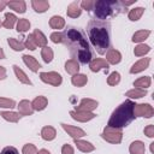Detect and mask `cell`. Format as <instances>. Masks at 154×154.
<instances>
[{
  "instance_id": "obj_1",
  "label": "cell",
  "mask_w": 154,
  "mask_h": 154,
  "mask_svg": "<svg viewBox=\"0 0 154 154\" xmlns=\"http://www.w3.org/2000/svg\"><path fill=\"white\" fill-rule=\"evenodd\" d=\"M63 43L69 48L73 60L81 64L91 61V51L84 32L75 26H67L63 31Z\"/></svg>"
},
{
  "instance_id": "obj_2",
  "label": "cell",
  "mask_w": 154,
  "mask_h": 154,
  "mask_svg": "<svg viewBox=\"0 0 154 154\" xmlns=\"http://www.w3.org/2000/svg\"><path fill=\"white\" fill-rule=\"evenodd\" d=\"M109 23L99 19H91L88 23V37L99 54H105L109 49Z\"/></svg>"
},
{
  "instance_id": "obj_3",
  "label": "cell",
  "mask_w": 154,
  "mask_h": 154,
  "mask_svg": "<svg viewBox=\"0 0 154 154\" xmlns=\"http://www.w3.org/2000/svg\"><path fill=\"white\" fill-rule=\"evenodd\" d=\"M134 107L135 103L131 100H125L123 103H120L112 113L107 126L111 128H117V129H122L124 126H128L134 119Z\"/></svg>"
},
{
  "instance_id": "obj_4",
  "label": "cell",
  "mask_w": 154,
  "mask_h": 154,
  "mask_svg": "<svg viewBox=\"0 0 154 154\" xmlns=\"http://www.w3.org/2000/svg\"><path fill=\"white\" fill-rule=\"evenodd\" d=\"M94 14L99 20L106 19L108 17H113L119 14L123 11V6L119 1L117 0H99L94 2Z\"/></svg>"
},
{
  "instance_id": "obj_5",
  "label": "cell",
  "mask_w": 154,
  "mask_h": 154,
  "mask_svg": "<svg viewBox=\"0 0 154 154\" xmlns=\"http://www.w3.org/2000/svg\"><path fill=\"white\" fill-rule=\"evenodd\" d=\"M101 136H102L103 140H106V141L109 142V143H119V142L122 141L123 132H122V129L106 126Z\"/></svg>"
},
{
  "instance_id": "obj_6",
  "label": "cell",
  "mask_w": 154,
  "mask_h": 154,
  "mask_svg": "<svg viewBox=\"0 0 154 154\" xmlns=\"http://www.w3.org/2000/svg\"><path fill=\"white\" fill-rule=\"evenodd\" d=\"M40 78L42 82L47 83V84H51V85H54V87H58L63 82V77L58 73V72H41L40 73Z\"/></svg>"
},
{
  "instance_id": "obj_7",
  "label": "cell",
  "mask_w": 154,
  "mask_h": 154,
  "mask_svg": "<svg viewBox=\"0 0 154 154\" xmlns=\"http://www.w3.org/2000/svg\"><path fill=\"white\" fill-rule=\"evenodd\" d=\"M153 114H154V109L149 103H140V105H135V107H134V116L135 117L150 118Z\"/></svg>"
},
{
  "instance_id": "obj_8",
  "label": "cell",
  "mask_w": 154,
  "mask_h": 154,
  "mask_svg": "<svg viewBox=\"0 0 154 154\" xmlns=\"http://www.w3.org/2000/svg\"><path fill=\"white\" fill-rule=\"evenodd\" d=\"M97 101L91 99H83L78 106H76L77 112H91L97 107Z\"/></svg>"
},
{
  "instance_id": "obj_9",
  "label": "cell",
  "mask_w": 154,
  "mask_h": 154,
  "mask_svg": "<svg viewBox=\"0 0 154 154\" xmlns=\"http://www.w3.org/2000/svg\"><path fill=\"white\" fill-rule=\"evenodd\" d=\"M70 116L77 120V122H88V120H91L93 118H95V114L93 112H77V111H71L70 112Z\"/></svg>"
},
{
  "instance_id": "obj_10",
  "label": "cell",
  "mask_w": 154,
  "mask_h": 154,
  "mask_svg": "<svg viewBox=\"0 0 154 154\" xmlns=\"http://www.w3.org/2000/svg\"><path fill=\"white\" fill-rule=\"evenodd\" d=\"M63 129L73 138H79V137H83L85 135V131L82 130L81 128H76V126H72V125H69V124H61Z\"/></svg>"
},
{
  "instance_id": "obj_11",
  "label": "cell",
  "mask_w": 154,
  "mask_h": 154,
  "mask_svg": "<svg viewBox=\"0 0 154 154\" xmlns=\"http://www.w3.org/2000/svg\"><path fill=\"white\" fill-rule=\"evenodd\" d=\"M89 67H90V70H91L93 72H97V71H100L101 69H103V70L107 71V69H108V63H107L105 59L96 58V59H94V60H91V61L89 63Z\"/></svg>"
},
{
  "instance_id": "obj_12",
  "label": "cell",
  "mask_w": 154,
  "mask_h": 154,
  "mask_svg": "<svg viewBox=\"0 0 154 154\" xmlns=\"http://www.w3.org/2000/svg\"><path fill=\"white\" fill-rule=\"evenodd\" d=\"M17 107H18V113H19V116H31L32 112H34L32 105H31V102H29L28 100H22Z\"/></svg>"
},
{
  "instance_id": "obj_13",
  "label": "cell",
  "mask_w": 154,
  "mask_h": 154,
  "mask_svg": "<svg viewBox=\"0 0 154 154\" xmlns=\"http://www.w3.org/2000/svg\"><path fill=\"white\" fill-rule=\"evenodd\" d=\"M149 63H150V59L149 58H142L141 60H138L137 63H135L132 65V67L130 69V72L131 73H138V72L146 70L149 66Z\"/></svg>"
},
{
  "instance_id": "obj_14",
  "label": "cell",
  "mask_w": 154,
  "mask_h": 154,
  "mask_svg": "<svg viewBox=\"0 0 154 154\" xmlns=\"http://www.w3.org/2000/svg\"><path fill=\"white\" fill-rule=\"evenodd\" d=\"M106 61L108 63V64H113V65H116V64H118L120 60H122V54L117 51V49H114V48H109L108 51H107V53H106Z\"/></svg>"
},
{
  "instance_id": "obj_15",
  "label": "cell",
  "mask_w": 154,
  "mask_h": 154,
  "mask_svg": "<svg viewBox=\"0 0 154 154\" xmlns=\"http://www.w3.org/2000/svg\"><path fill=\"white\" fill-rule=\"evenodd\" d=\"M23 61L25 63V65H26L32 72H37L38 69L41 67L40 63H38L34 57H31V55H28V54L23 55Z\"/></svg>"
},
{
  "instance_id": "obj_16",
  "label": "cell",
  "mask_w": 154,
  "mask_h": 154,
  "mask_svg": "<svg viewBox=\"0 0 154 154\" xmlns=\"http://www.w3.org/2000/svg\"><path fill=\"white\" fill-rule=\"evenodd\" d=\"M75 144L83 153H89V152H93L95 149V147L90 142H87V141H83V140H79V138H75Z\"/></svg>"
},
{
  "instance_id": "obj_17",
  "label": "cell",
  "mask_w": 154,
  "mask_h": 154,
  "mask_svg": "<svg viewBox=\"0 0 154 154\" xmlns=\"http://www.w3.org/2000/svg\"><path fill=\"white\" fill-rule=\"evenodd\" d=\"M7 6L12 10H14L16 12H19V13H24L25 12V8H26V5H25V1L23 0H12V1H7Z\"/></svg>"
},
{
  "instance_id": "obj_18",
  "label": "cell",
  "mask_w": 154,
  "mask_h": 154,
  "mask_svg": "<svg viewBox=\"0 0 154 154\" xmlns=\"http://www.w3.org/2000/svg\"><path fill=\"white\" fill-rule=\"evenodd\" d=\"M67 16L71 17V18H77L81 16L82 13V10H81V6L78 2H71L69 6H67V11H66Z\"/></svg>"
},
{
  "instance_id": "obj_19",
  "label": "cell",
  "mask_w": 154,
  "mask_h": 154,
  "mask_svg": "<svg viewBox=\"0 0 154 154\" xmlns=\"http://www.w3.org/2000/svg\"><path fill=\"white\" fill-rule=\"evenodd\" d=\"M31 5H32L34 10L36 12H38V13L46 12L49 8V2L47 0H32L31 1Z\"/></svg>"
},
{
  "instance_id": "obj_20",
  "label": "cell",
  "mask_w": 154,
  "mask_h": 154,
  "mask_svg": "<svg viewBox=\"0 0 154 154\" xmlns=\"http://www.w3.org/2000/svg\"><path fill=\"white\" fill-rule=\"evenodd\" d=\"M129 150L131 154H144L146 147H144V143L142 141H135L130 144Z\"/></svg>"
},
{
  "instance_id": "obj_21",
  "label": "cell",
  "mask_w": 154,
  "mask_h": 154,
  "mask_svg": "<svg viewBox=\"0 0 154 154\" xmlns=\"http://www.w3.org/2000/svg\"><path fill=\"white\" fill-rule=\"evenodd\" d=\"M32 36H34V40H35L36 46H38V47H46L47 38H46V36L43 35L42 31H40L38 29H35L34 32H32Z\"/></svg>"
},
{
  "instance_id": "obj_22",
  "label": "cell",
  "mask_w": 154,
  "mask_h": 154,
  "mask_svg": "<svg viewBox=\"0 0 154 154\" xmlns=\"http://www.w3.org/2000/svg\"><path fill=\"white\" fill-rule=\"evenodd\" d=\"M78 70H79V64L78 61L73 60V59H70L65 63V71L70 75H77L78 73Z\"/></svg>"
},
{
  "instance_id": "obj_23",
  "label": "cell",
  "mask_w": 154,
  "mask_h": 154,
  "mask_svg": "<svg viewBox=\"0 0 154 154\" xmlns=\"http://www.w3.org/2000/svg\"><path fill=\"white\" fill-rule=\"evenodd\" d=\"M55 135H57V131H55V129H54L53 126H45V128H42V130H41V136H42V138L46 140V141H52V140H54V138H55Z\"/></svg>"
},
{
  "instance_id": "obj_24",
  "label": "cell",
  "mask_w": 154,
  "mask_h": 154,
  "mask_svg": "<svg viewBox=\"0 0 154 154\" xmlns=\"http://www.w3.org/2000/svg\"><path fill=\"white\" fill-rule=\"evenodd\" d=\"M47 103H48V100H47L45 96H37V97H35L34 101L31 102L32 108L36 109V111H42V109H45L46 106H47Z\"/></svg>"
},
{
  "instance_id": "obj_25",
  "label": "cell",
  "mask_w": 154,
  "mask_h": 154,
  "mask_svg": "<svg viewBox=\"0 0 154 154\" xmlns=\"http://www.w3.org/2000/svg\"><path fill=\"white\" fill-rule=\"evenodd\" d=\"M13 70H14V73H16L17 78L19 79V82H22V83H24V84H29V85H31V81H30L29 77L25 75V72H24L22 69H19V66L13 65Z\"/></svg>"
},
{
  "instance_id": "obj_26",
  "label": "cell",
  "mask_w": 154,
  "mask_h": 154,
  "mask_svg": "<svg viewBox=\"0 0 154 154\" xmlns=\"http://www.w3.org/2000/svg\"><path fill=\"white\" fill-rule=\"evenodd\" d=\"M65 25V20L60 16H53L49 19V26L52 29H63Z\"/></svg>"
},
{
  "instance_id": "obj_27",
  "label": "cell",
  "mask_w": 154,
  "mask_h": 154,
  "mask_svg": "<svg viewBox=\"0 0 154 154\" xmlns=\"http://www.w3.org/2000/svg\"><path fill=\"white\" fill-rule=\"evenodd\" d=\"M147 90L146 89H140V88H134L129 91L125 93V96L128 97H132V99H138V97H143L146 96Z\"/></svg>"
},
{
  "instance_id": "obj_28",
  "label": "cell",
  "mask_w": 154,
  "mask_h": 154,
  "mask_svg": "<svg viewBox=\"0 0 154 154\" xmlns=\"http://www.w3.org/2000/svg\"><path fill=\"white\" fill-rule=\"evenodd\" d=\"M71 82H72V84L76 85V87H83V85L87 84V82H88V77H87L85 75L77 73V75H73Z\"/></svg>"
},
{
  "instance_id": "obj_29",
  "label": "cell",
  "mask_w": 154,
  "mask_h": 154,
  "mask_svg": "<svg viewBox=\"0 0 154 154\" xmlns=\"http://www.w3.org/2000/svg\"><path fill=\"white\" fill-rule=\"evenodd\" d=\"M0 116H1L5 120L11 122V123H16V122H18L19 118H20L19 113H16V112H8V111H4V112H1Z\"/></svg>"
},
{
  "instance_id": "obj_30",
  "label": "cell",
  "mask_w": 154,
  "mask_h": 154,
  "mask_svg": "<svg viewBox=\"0 0 154 154\" xmlns=\"http://www.w3.org/2000/svg\"><path fill=\"white\" fill-rule=\"evenodd\" d=\"M17 20V17L13 14V13H6L5 14V20L2 22V26H5L6 29H12L14 23Z\"/></svg>"
},
{
  "instance_id": "obj_31",
  "label": "cell",
  "mask_w": 154,
  "mask_h": 154,
  "mask_svg": "<svg viewBox=\"0 0 154 154\" xmlns=\"http://www.w3.org/2000/svg\"><path fill=\"white\" fill-rule=\"evenodd\" d=\"M134 85L136 88H140V89H146V88L150 87V77L149 76L141 77V78H138L137 81L134 82Z\"/></svg>"
},
{
  "instance_id": "obj_32",
  "label": "cell",
  "mask_w": 154,
  "mask_h": 154,
  "mask_svg": "<svg viewBox=\"0 0 154 154\" xmlns=\"http://www.w3.org/2000/svg\"><path fill=\"white\" fill-rule=\"evenodd\" d=\"M143 12H144V8L143 7H135V8L130 10L128 17H129L130 20H138L141 18V16L143 14Z\"/></svg>"
},
{
  "instance_id": "obj_33",
  "label": "cell",
  "mask_w": 154,
  "mask_h": 154,
  "mask_svg": "<svg viewBox=\"0 0 154 154\" xmlns=\"http://www.w3.org/2000/svg\"><path fill=\"white\" fill-rule=\"evenodd\" d=\"M149 35H150V31H149V30H138V31H136V32L134 34L132 41H134V42H142V41H144Z\"/></svg>"
},
{
  "instance_id": "obj_34",
  "label": "cell",
  "mask_w": 154,
  "mask_h": 154,
  "mask_svg": "<svg viewBox=\"0 0 154 154\" xmlns=\"http://www.w3.org/2000/svg\"><path fill=\"white\" fill-rule=\"evenodd\" d=\"M149 51H150V47H149L148 45L140 43L138 46L135 47V49H134V54H135L136 57H143V55L147 54Z\"/></svg>"
},
{
  "instance_id": "obj_35",
  "label": "cell",
  "mask_w": 154,
  "mask_h": 154,
  "mask_svg": "<svg viewBox=\"0 0 154 154\" xmlns=\"http://www.w3.org/2000/svg\"><path fill=\"white\" fill-rule=\"evenodd\" d=\"M30 28V22L25 18H22V19H18L17 22V31L18 32H25L26 30H29Z\"/></svg>"
},
{
  "instance_id": "obj_36",
  "label": "cell",
  "mask_w": 154,
  "mask_h": 154,
  "mask_svg": "<svg viewBox=\"0 0 154 154\" xmlns=\"http://www.w3.org/2000/svg\"><path fill=\"white\" fill-rule=\"evenodd\" d=\"M41 57L45 60V63H51L53 60V51H52V48H49L47 46L43 47L42 51H41Z\"/></svg>"
},
{
  "instance_id": "obj_37",
  "label": "cell",
  "mask_w": 154,
  "mask_h": 154,
  "mask_svg": "<svg viewBox=\"0 0 154 154\" xmlns=\"http://www.w3.org/2000/svg\"><path fill=\"white\" fill-rule=\"evenodd\" d=\"M7 42H8L10 47H11L12 49H14V51H23V49H24V45H23L20 41L13 38V37H10V38L7 40Z\"/></svg>"
},
{
  "instance_id": "obj_38",
  "label": "cell",
  "mask_w": 154,
  "mask_h": 154,
  "mask_svg": "<svg viewBox=\"0 0 154 154\" xmlns=\"http://www.w3.org/2000/svg\"><path fill=\"white\" fill-rule=\"evenodd\" d=\"M119 81H120V75H119V72H116V71L112 72L107 78V83L109 85H116L119 83Z\"/></svg>"
},
{
  "instance_id": "obj_39",
  "label": "cell",
  "mask_w": 154,
  "mask_h": 154,
  "mask_svg": "<svg viewBox=\"0 0 154 154\" xmlns=\"http://www.w3.org/2000/svg\"><path fill=\"white\" fill-rule=\"evenodd\" d=\"M16 106V102L7 97H0V107L2 108H12Z\"/></svg>"
},
{
  "instance_id": "obj_40",
  "label": "cell",
  "mask_w": 154,
  "mask_h": 154,
  "mask_svg": "<svg viewBox=\"0 0 154 154\" xmlns=\"http://www.w3.org/2000/svg\"><path fill=\"white\" fill-rule=\"evenodd\" d=\"M24 47H26L28 49H30V51H34L37 46H36V43H35V40H34V36H32V34H30L28 37H26V40H25V43H24Z\"/></svg>"
},
{
  "instance_id": "obj_41",
  "label": "cell",
  "mask_w": 154,
  "mask_h": 154,
  "mask_svg": "<svg viewBox=\"0 0 154 154\" xmlns=\"http://www.w3.org/2000/svg\"><path fill=\"white\" fill-rule=\"evenodd\" d=\"M23 154H37V149L34 144L28 143L23 147Z\"/></svg>"
},
{
  "instance_id": "obj_42",
  "label": "cell",
  "mask_w": 154,
  "mask_h": 154,
  "mask_svg": "<svg viewBox=\"0 0 154 154\" xmlns=\"http://www.w3.org/2000/svg\"><path fill=\"white\" fill-rule=\"evenodd\" d=\"M94 0H83L82 2H81V6L84 8V10H87V11H90V10H93V7H94Z\"/></svg>"
},
{
  "instance_id": "obj_43",
  "label": "cell",
  "mask_w": 154,
  "mask_h": 154,
  "mask_svg": "<svg viewBox=\"0 0 154 154\" xmlns=\"http://www.w3.org/2000/svg\"><path fill=\"white\" fill-rule=\"evenodd\" d=\"M51 40H52V42H54V43H60V42H63V32H53L52 35H51Z\"/></svg>"
},
{
  "instance_id": "obj_44",
  "label": "cell",
  "mask_w": 154,
  "mask_h": 154,
  "mask_svg": "<svg viewBox=\"0 0 154 154\" xmlns=\"http://www.w3.org/2000/svg\"><path fill=\"white\" fill-rule=\"evenodd\" d=\"M0 154H19V153L14 147H5Z\"/></svg>"
},
{
  "instance_id": "obj_45",
  "label": "cell",
  "mask_w": 154,
  "mask_h": 154,
  "mask_svg": "<svg viewBox=\"0 0 154 154\" xmlns=\"http://www.w3.org/2000/svg\"><path fill=\"white\" fill-rule=\"evenodd\" d=\"M144 135H147L148 137H154V125L153 124L144 128Z\"/></svg>"
},
{
  "instance_id": "obj_46",
  "label": "cell",
  "mask_w": 154,
  "mask_h": 154,
  "mask_svg": "<svg viewBox=\"0 0 154 154\" xmlns=\"http://www.w3.org/2000/svg\"><path fill=\"white\" fill-rule=\"evenodd\" d=\"M61 154H73V148L70 144H64L61 148Z\"/></svg>"
},
{
  "instance_id": "obj_47",
  "label": "cell",
  "mask_w": 154,
  "mask_h": 154,
  "mask_svg": "<svg viewBox=\"0 0 154 154\" xmlns=\"http://www.w3.org/2000/svg\"><path fill=\"white\" fill-rule=\"evenodd\" d=\"M6 78V69L4 66H0V79Z\"/></svg>"
},
{
  "instance_id": "obj_48",
  "label": "cell",
  "mask_w": 154,
  "mask_h": 154,
  "mask_svg": "<svg viewBox=\"0 0 154 154\" xmlns=\"http://www.w3.org/2000/svg\"><path fill=\"white\" fill-rule=\"evenodd\" d=\"M135 1H136V0H130V1H125V0H123V1H120V4L124 5V6H129V5H132Z\"/></svg>"
},
{
  "instance_id": "obj_49",
  "label": "cell",
  "mask_w": 154,
  "mask_h": 154,
  "mask_svg": "<svg viewBox=\"0 0 154 154\" xmlns=\"http://www.w3.org/2000/svg\"><path fill=\"white\" fill-rule=\"evenodd\" d=\"M5 6H7V1H5V0H0V12L5 8Z\"/></svg>"
},
{
  "instance_id": "obj_50",
  "label": "cell",
  "mask_w": 154,
  "mask_h": 154,
  "mask_svg": "<svg viewBox=\"0 0 154 154\" xmlns=\"http://www.w3.org/2000/svg\"><path fill=\"white\" fill-rule=\"evenodd\" d=\"M37 154H51V153H49L47 149H41V150L37 152Z\"/></svg>"
},
{
  "instance_id": "obj_51",
  "label": "cell",
  "mask_w": 154,
  "mask_h": 154,
  "mask_svg": "<svg viewBox=\"0 0 154 154\" xmlns=\"http://www.w3.org/2000/svg\"><path fill=\"white\" fill-rule=\"evenodd\" d=\"M5 58V53L2 51V48H0V59H4Z\"/></svg>"
},
{
  "instance_id": "obj_52",
  "label": "cell",
  "mask_w": 154,
  "mask_h": 154,
  "mask_svg": "<svg viewBox=\"0 0 154 154\" xmlns=\"http://www.w3.org/2000/svg\"><path fill=\"white\" fill-rule=\"evenodd\" d=\"M150 150L154 152V143H150Z\"/></svg>"
},
{
  "instance_id": "obj_53",
  "label": "cell",
  "mask_w": 154,
  "mask_h": 154,
  "mask_svg": "<svg viewBox=\"0 0 154 154\" xmlns=\"http://www.w3.org/2000/svg\"><path fill=\"white\" fill-rule=\"evenodd\" d=\"M1 24H2V23H1V22H0V26H1Z\"/></svg>"
}]
</instances>
